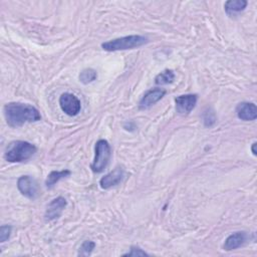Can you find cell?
I'll return each mask as SVG.
<instances>
[{
    "label": "cell",
    "mask_w": 257,
    "mask_h": 257,
    "mask_svg": "<svg viewBox=\"0 0 257 257\" xmlns=\"http://www.w3.org/2000/svg\"><path fill=\"white\" fill-rule=\"evenodd\" d=\"M3 113L7 124L11 127H19L28 122L41 119L39 110L28 103L9 102L3 107Z\"/></svg>",
    "instance_id": "cell-1"
},
{
    "label": "cell",
    "mask_w": 257,
    "mask_h": 257,
    "mask_svg": "<svg viewBox=\"0 0 257 257\" xmlns=\"http://www.w3.org/2000/svg\"><path fill=\"white\" fill-rule=\"evenodd\" d=\"M37 149L26 141H13L8 144L4 152V159L9 163H23L31 159Z\"/></svg>",
    "instance_id": "cell-2"
},
{
    "label": "cell",
    "mask_w": 257,
    "mask_h": 257,
    "mask_svg": "<svg viewBox=\"0 0 257 257\" xmlns=\"http://www.w3.org/2000/svg\"><path fill=\"white\" fill-rule=\"evenodd\" d=\"M149 38L144 35L132 34L126 35L114 39H110L108 41L101 43V48L105 51H120L127 49H135L141 47L147 43H149Z\"/></svg>",
    "instance_id": "cell-3"
},
{
    "label": "cell",
    "mask_w": 257,
    "mask_h": 257,
    "mask_svg": "<svg viewBox=\"0 0 257 257\" xmlns=\"http://www.w3.org/2000/svg\"><path fill=\"white\" fill-rule=\"evenodd\" d=\"M111 148L106 140L100 139L95 143L94 147V158L90 165V169L94 173L102 172L110 159Z\"/></svg>",
    "instance_id": "cell-4"
},
{
    "label": "cell",
    "mask_w": 257,
    "mask_h": 257,
    "mask_svg": "<svg viewBox=\"0 0 257 257\" xmlns=\"http://www.w3.org/2000/svg\"><path fill=\"white\" fill-rule=\"evenodd\" d=\"M17 189L24 197L34 200L40 194V189L37 181L28 175H24L17 180Z\"/></svg>",
    "instance_id": "cell-5"
},
{
    "label": "cell",
    "mask_w": 257,
    "mask_h": 257,
    "mask_svg": "<svg viewBox=\"0 0 257 257\" xmlns=\"http://www.w3.org/2000/svg\"><path fill=\"white\" fill-rule=\"evenodd\" d=\"M59 106L61 110L69 115V116H75L79 113L81 109V103L77 96L70 92H64L59 96Z\"/></svg>",
    "instance_id": "cell-6"
},
{
    "label": "cell",
    "mask_w": 257,
    "mask_h": 257,
    "mask_svg": "<svg viewBox=\"0 0 257 257\" xmlns=\"http://www.w3.org/2000/svg\"><path fill=\"white\" fill-rule=\"evenodd\" d=\"M66 205H67L66 199L61 196L51 200L46 207V210L44 213V220L46 222H51L58 219L61 216Z\"/></svg>",
    "instance_id": "cell-7"
},
{
    "label": "cell",
    "mask_w": 257,
    "mask_h": 257,
    "mask_svg": "<svg viewBox=\"0 0 257 257\" xmlns=\"http://www.w3.org/2000/svg\"><path fill=\"white\" fill-rule=\"evenodd\" d=\"M198 100V95L193 93L182 94L175 98L176 110L180 115L186 116L188 115L196 106Z\"/></svg>",
    "instance_id": "cell-8"
},
{
    "label": "cell",
    "mask_w": 257,
    "mask_h": 257,
    "mask_svg": "<svg viewBox=\"0 0 257 257\" xmlns=\"http://www.w3.org/2000/svg\"><path fill=\"white\" fill-rule=\"evenodd\" d=\"M166 93H167L166 89L161 88V87H155V88L148 90L141 98V100L139 102V108L143 109V110L150 108L155 103H157L159 100H161L165 96Z\"/></svg>",
    "instance_id": "cell-9"
},
{
    "label": "cell",
    "mask_w": 257,
    "mask_h": 257,
    "mask_svg": "<svg viewBox=\"0 0 257 257\" xmlns=\"http://www.w3.org/2000/svg\"><path fill=\"white\" fill-rule=\"evenodd\" d=\"M124 178V170L121 167H115L108 174L104 175L99 180V186L101 189L107 190L117 186Z\"/></svg>",
    "instance_id": "cell-10"
},
{
    "label": "cell",
    "mask_w": 257,
    "mask_h": 257,
    "mask_svg": "<svg viewBox=\"0 0 257 257\" xmlns=\"http://www.w3.org/2000/svg\"><path fill=\"white\" fill-rule=\"evenodd\" d=\"M249 239V235L245 231H238L230 234L223 244V249L226 251L235 250L241 246H243L247 240Z\"/></svg>",
    "instance_id": "cell-11"
},
{
    "label": "cell",
    "mask_w": 257,
    "mask_h": 257,
    "mask_svg": "<svg viewBox=\"0 0 257 257\" xmlns=\"http://www.w3.org/2000/svg\"><path fill=\"white\" fill-rule=\"evenodd\" d=\"M236 114L241 120H255L257 118L256 104L249 101H243L237 104Z\"/></svg>",
    "instance_id": "cell-12"
},
{
    "label": "cell",
    "mask_w": 257,
    "mask_h": 257,
    "mask_svg": "<svg viewBox=\"0 0 257 257\" xmlns=\"http://www.w3.org/2000/svg\"><path fill=\"white\" fill-rule=\"evenodd\" d=\"M71 175L69 170H61V171H51L45 180V186L47 189H52L60 180L67 178Z\"/></svg>",
    "instance_id": "cell-13"
},
{
    "label": "cell",
    "mask_w": 257,
    "mask_h": 257,
    "mask_svg": "<svg viewBox=\"0 0 257 257\" xmlns=\"http://www.w3.org/2000/svg\"><path fill=\"white\" fill-rule=\"evenodd\" d=\"M247 4H248V2L246 0H229V1H226L225 4H224L225 12L229 16H234L235 14L243 11L246 8Z\"/></svg>",
    "instance_id": "cell-14"
},
{
    "label": "cell",
    "mask_w": 257,
    "mask_h": 257,
    "mask_svg": "<svg viewBox=\"0 0 257 257\" xmlns=\"http://www.w3.org/2000/svg\"><path fill=\"white\" fill-rule=\"evenodd\" d=\"M175 72L172 69H165L155 77V83L158 85L170 84L175 80Z\"/></svg>",
    "instance_id": "cell-15"
},
{
    "label": "cell",
    "mask_w": 257,
    "mask_h": 257,
    "mask_svg": "<svg viewBox=\"0 0 257 257\" xmlns=\"http://www.w3.org/2000/svg\"><path fill=\"white\" fill-rule=\"evenodd\" d=\"M97 77V73L92 68H84L79 73V80L83 84H88L94 81Z\"/></svg>",
    "instance_id": "cell-16"
},
{
    "label": "cell",
    "mask_w": 257,
    "mask_h": 257,
    "mask_svg": "<svg viewBox=\"0 0 257 257\" xmlns=\"http://www.w3.org/2000/svg\"><path fill=\"white\" fill-rule=\"evenodd\" d=\"M217 121V117H216V113L215 111L208 107L204 110L203 112V122H204V125L207 126V127H211L213 126Z\"/></svg>",
    "instance_id": "cell-17"
},
{
    "label": "cell",
    "mask_w": 257,
    "mask_h": 257,
    "mask_svg": "<svg viewBox=\"0 0 257 257\" xmlns=\"http://www.w3.org/2000/svg\"><path fill=\"white\" fill-rule=\"evenodd\" d=\"M95 247V243L91 240H84L78 249V256H89Z\"/></svg>",
    "instance_id": "cell-18"
},
{
    "label": "cell",
    "mask_w": 257,
    "mask_h": 257,
    "mask_svg": "<svg viewBox=\"0 0 257 257\" xmlns=\"http://www.w3.org/2000/svg\"><path fill=\"white\" fill-rule=\"evenodd\" d=\"M122 256H134V257H137V256H150L149 253H147L145 250H143L142 248H140L139 246H132L130 248V251L122 254Z\"/></svg>",
    "instance_id": "cell-19"
},
{
    "label": "cell",
    "mask_w": 257,
    "mask_h": 257,
    "mask_svg": "<svg viewBox=\"0 0 257 257\" xmlns=\"http://www.w3.org/2000/svg\"><path fill=\"white\" fill-rule=\"evenodd\" d=\"M12 232V226L10 225H2L0 227V242L4 243L10 238Z\"/></svg>",
    "instance_id": "cell-20"
},
{
    "label": "cell",
    "mask_w": 257,
    "mask_h": 257,
    "mask_svg": "<svg viewBox=\"0 0 257 257\" xmlns=\"http://www.w3.org/2000/svg\"><path fill=\"white\" fill-rule=\"evenodd\" d=\"M256 146H257V143L256 142H254L253 144H252V146H251V151H252V154L254 155V156H256L257 155V152H256Z\"/></svg>",
    "instance_id": "cell-21"
}]
</instances>
